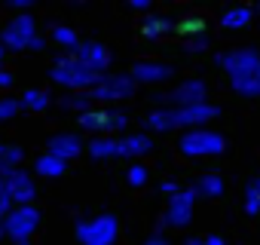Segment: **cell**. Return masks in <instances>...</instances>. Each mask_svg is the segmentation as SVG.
<instances>
[{
  "mask_svg": "<svg viewBox=\"0 0 260 245\" xmlns=\"http://www.w3.org/2000/svg\"><path fill=\"white\" fill-rule=\"evenodd\" d=\"M217 113L220 110L211 101H202V104H190V107H159L144 122L153 132H172V129H187L190 132V129H202Z\"/></svg>",
  "mask_w": 260,
  "mask_h": 245,
  "instance_id": "cell-1",
  "label": "cell"
},
{
  "mask_svg": "<svg viewBox=\"0 0 260 245\" xmlns=\"http://www.w3.org/2000/svg\"><path fill=\"white\" fill-rule=\"evenodd\" d=\"M49 77H52L58 86L71 89V92H89V89L98 83V77H101V74L89 71V68H86V65H80L74 55H58V58H55V65H52V71H49Z\"/></svg>",
  "mask_w": 260,
  "mask_h": 245,
  "instance_id": "cell-2",
  "label": "cell"
},
{
  "mask_svg": "<svg viewBox=\"0 0 260 245\" xmlns=\"http://www.w3.org/2000/svg\"><path fill=\"white\" fill-rule=\"evenodd\" d=\"M178 147H181L184 157H220V154L226 150V138H223L220 132L202 126V129L184 132L181 141H178Z\"/></svg>",
  "mask_w": 260,
  "mask_h": 245,
  "instance_id": "cell-3",
  "label": "cell"
},
{
  "mask_svg": "<svg viewBox=\"0 0 260 245\" xmlns=\"http://www.w3.org/2000/svg\"><path fill=\"white\" fill-rule=\"evenodd\" d=\"M119 236V221L113 215H98V218H83L77 221V239L80 245H113Z\"/></svg>",
  "mask_w": 260,
  "mask_h": 245,
  "instance_id": "cell-4",
  "label": "cell"
},
{
  "mask_svg": "<svg viewBox=\"0 0 260 245\" xmlns=\"http://www.w3.org/2000/svg\"><path fill=\"white\" fill-rule=\"evenodd\" d=\"M34 196H37V190H34V181L28 172H22V169L0 172V199L4 202H10L16 208V205H31Z\"/></svg>",
  "mask_w": 260,
  "mask_h": 245,
  "instance_id": "cell-5",
  "label": "cell"
},
{
  "mask_svg": "<svg viewBox=\"0 0 260 245\" xmlns=\"http://www.w3.org/2000/svg\"><path fill=\"white\" fill-rule=\"evenodd\" d=\"M37 227H40V211L34 205H16L4 215V236L16 242H28Z\"/></svg>",
  "mask_w": 260,
  "mask_h": 245,
  "instance_id": "cell-6",
  "label": "cell"
},
{
  "mask_svg": "<svg viewBox=\"0 0 260 245\" xmlns=\"http://www.w3.org/2000/svg\"><path fill=\"white\" fill-rule=\"evenodd\" d=\"M135 83L128 80V74H101L98 83L89 89L92 101H122V98H132Z\"/></svg>",
  "mask_w": 260,
  "mask_h": 245,
  "instance_id": "cell-7",
  "label": "cell"
},
{
  "mask_svg": "<svg viewBox=\"0 0 260 245\" xmlns=\"http://www.w3.org/2000/svg\"><path fill=\"white\" fill-rule=\"evenodd\" d=\"M128 126V116L122 110H86L80 113V129L86 132H98V135H110V132H122Z\"/></svg>",
  "mask_w": 260,
  "mask_h": 245,
  "instance_id": "cell-8",
  "label": "cell"
},
{
  "mask_svg": "<svg viewBox=\"0 0 260 245\" xmlns=\"http://www.w3.org/2000/svg\"><path fill=\"white\" fill-rule=\"evenodd\" d=\"M156 101H162L166 107H190V104H202V101H208V86H205V80H184V83H178L172 92H162V95H156Z\"/></svg>",
  "mask_w": 260,
  "mask_h": 245,
  "instance_id": "cell-9",
  "label": "cell"
},
{
  "mask_svg": "<svg viewBox=\"0 0 260 245\" xmlns=\"http://www.w3.org/2000/svg\"><path fill=\"white\" fill-rule=\"evenodd\" d=\"M34 37H37L34 16L31 13H19L4 31H0V46H4V49H28Z\"/></svg>",
  "mask_w": 260,
  "mask_h": 245,
  "instance_id": "cell-10",
  "label": "cell"
},
{
  "mask_svg": "<svg viewBox=\"0 0 260 245\" xmlns=\"http://www.w3.org/2000/svg\"><path fill=\"white\" fill-rule=\"evenodd\" d=\"M193 205H196V193L193 190H178L175 196H169L162 224L166 227H187L193 221Z\"/></svg>",
  "mask_w": 260,
  "mask_h": 245,
  "instance_id": "cell-11",
  "label": "cell"
},
{
  "mask_svg": "<svg viewBox=\"0 0 260 245\" xmlns=\"http://www.w3.org/2000/svg\"><path fill=\"white\" fill-rule=\"evenodd\" d=\"M172 74H175V68H172L169 62H159V58H141V62L132 65V71H128V80H132L135 86H138V83L153 86V83H166Z\"/></svg>",
  "mask_w": 260,
  "mask_h": 245,
  "instance_id": "cell-12",
  "label": "cell"
},
{
  "mask_svg": "<svg viewBox=\"0 0 260 245\" xmlns=\"http://www.w3.org/2000/svg\"><path fill=\"white\" fill-rule=\"evenodd\" d=\"M71 55H74L80 65H86L89 71H95V74H104V71L110 68V49H107L104 43H98V40H80Z\"/></svg>",
  "mask_w": 260,
  "mask_h": 245,
  "instance_id": "cell-13",
  "label": "cell"
},
{
  "mask_svg": "<svg viewBox=\"0 0 260 245\" xmlns=\"http://www.w3.org/2000/svg\"><path fill=\"white\" fill-rule=\"evenodd\" d=\"M214 62H217V68H223V71L230 74V80H233V77H242V74H248L251 68H257V65H260V55H257L254 49H245V46H242V49L220 52Z\"/></svg>",
  "mask_w": 260,
  "mask_h": 245,
  "instance_id": "cell-14",
  "label": "cell"
},
{
  "mask_svg": "<svg viewBox=\"0 0 260 245\" xmlns=\"http://www.w3.org/2000/svg\"><path fill=\"white\" fill-rule=\"evenodd\" d=\"M46 147H49L46 154H52V157H58V160H64V163L83 154V141H80V135H74V132H58V135H52Z\"/></svg>",
  "mask_w": 260,
  "mask_h": 245,
  "instance_id": "cell-15",
  "label": "cell"
},
{
  "mask_svg": "<svg viewBox=\"0 0 260 245\" xmlns=\"http://www.w3.org/2000/svg\"><path fill=\"white\" fill-rule=\"evenodd\" d=\"M153 150V141L147 132H135V135H122L116 138V157H125V160H135V157H144Z\"/></svg>",
  "mask_w": 260,
  "mask_h": 245,
  "instance_id": "cell-16",
  "label": "cell"
},
{
  "mask_svg": "<svg viewBox=\"0 0 260 245\" xmlns=\"http://www.w3.org/2000/svg\"><path fill=\"white\" fill-rule=\"evenodd\" d=\"M172 31H175V22H172L169 16H159V13H147L144 22H141V34H144L147 40H162V37H169Z\"/></svg>",
  "mask_w": 260,
  "mask_h": 245,
  "instance_id": "cell-17",
  "label": "cell"
},
{
  "mask_svg": "<svg viewBox=\"0 0 260 245\" xmlns=\"http://www.w3.org/2000/svg\"><path fill=\"white\" fill-rule=\"evenodd\" d=\"M223 190H226V184H223L220 172H205V175H199V181H196V187H193V193L202 196V199H217V196H223Z\"/></svg>",
  "mask_w": 260,
  "mask_h": 245,
  "instance_id": "cell-18",
  "label": "cell"
},
{
  "mask_svg": "<svg viewBox=\"0 0 260 245\" xmlns=\"http://www.w3.org/2000/svg\"><path fill=\"white\" fill-rule=\"evenodd\" d=\"M230 83H233V89H236L239 95H245V98H260V65L251 68V71L242 74V77H233Z\"/></svg>",
  "mask_w": 260,
  "mask_h": 245,
  "instance_id": "cell-19",
  "label": "cell"
},
{
  "mask_svg": "<svg viewBox=\"0 0 260 245\" xmlns=\"http://www.w3.org/2000/svg\"><path fill=\"white\" fill-rule=\"evenodd\" d=\"M64 169H68V163L58 160V157H52V154H40L34 160V172L43 175V178H58V175H64Z\"/></svg>",
  "mask_w": 260,
  "mask_h": 245,
  "instance_id": "cell-20",
  "label": "cell"
},
{
  "mask_svg": "<svg viewBox=\"0 0 260 245\" xmlns=\"http://www.w3.org/2000/svg\"><path fill=\"white\" fill-rule=\"evenodd\" d=\"M251 19H254V10H251V7H230V10L220 16V25L230 28V31H239V28H245Z\"/></svg>",
  "mask_w": 260,
  "mask_h": 245,
  "instance_id": "cell-21",
  "label": "cell"
},
{
  "mask_svg": "<svg viewBox=\"0 0 260 245\" xmlns=\"http://www.w3.org/2000/svg\"><path fill=\"white\" fill-rule=\"evenodd\" d=\"M86 150H89V157H95V160H113V157H116V138L98 135V138H92V141L86 144Z\"/></svg>",
  "mask_w": 260,
  "mask_h": 245,
  "instance_id": "cell-22",
  "label": "cell"
},
{
  "mask_svg": "<svg viewBox=\"0 0 260 245\" xmlns=\"http://www.w3.org/2000/svg\"><path fill=\"white\" fill-rule=\"evenodd\" d=\"M49 101H52V98H49V92H46V89H28V92L19 98V107H25V110H34V113H37V110H46V107H49Z\"/></svg>",
  "mask_w": 260,
  "mask_h": 245,
  "instance_id": "cell-23",
  "label": "cell"
},
{
  "mask_svg": "<svg viewBox=\"0 0 260 245\" xmlns=\"http://www.w3.org/2000/svg\"><path fill=\"white\" fill-rule=\"evenodd\" d=\"M25 160V150L16 147V144H0V172H10V169H19Z\"/></svg>",
  "mask_w": 260,
  "mask_h": 245,
  "instance_id": "cell-24",
  "label": "cell"
},
{
  "mask_svg": "<svg viewBox=\"0 0 260 245\" xmlns=\"http://www.w3.org/2000/svg\"><path fill=\"white\" fill-rule=\"evenodd\" d=\"M245 215L248 218H257L260 215V175L248 181L245 187Z\"/></svg>",
  "mask_w": 260,
  "mask_h": 245,
  "instance_id": "cell-25",
  "label": "cell"
},
{
  "mask_svg": "<svg viewBox=\"0 0 260 245\" xmlns=\"http://www.w3.org/2000/svg\"><path fill=\"white\" fill-rule=\"evenodd\" d=\"M175 31H181L184 37H199V34H205V19L202 16H184L181 22H175Z\"/></svg>",
  "mask_w": 260,
  "mask_h": 245,
  "instance_id": "cell-26",
  "label": "cell"
},
{
  "mask_svg": "<svg viewBox=\"0 0 260 245\" xmlns=\"http://www.w3.org/2000/svg\"><path fill=\"white\" fill-rule=\"evenodd\" d=\"M61 107H64V110L86 113V110H92V95H89V92H74V95L61 98Z\"/></svg>",
  "mask_w": 260,
  "mask_h": 245,
  "instance_id": "cell-27",
  "label": "cell"
},
{
  "mask_svg": "<svg viewBox=\"0 0 260 245\" xmlns=\"http://www.w3.org/2000/svg\"><path fill=\"white\" fill-rule=\"evenodd\" d=\"M52 40H55L58 46H64V49H77V43H80L77 31L68 28V25H55V28H52Z\"/></svg>",
  "mask_w": 260,
  "mask_h": 245,
  "instance_id": "cell-28",
  "label": "cell"
},
{
  "mask_svg": "<svg viewBox=\"0 0 260 245\" xmlns=\"http://www.w3.org/2000/svg\"><path fill=\"white\" fill-rule=\"evenodd\" d=\"M125 178H128V184H132V187H144L147 178H150V172L141 163H132V166H128V172H125Z\"/></svg>",
  "mask_w": 260,
  "mask_h": 245,
  "instance_id": "cell-29",
  "label": "cell"
},
{
  "mask_svg": "<svg viewBox=\"0 0 260 245\" xmlns=\"http://www.w3.org/2000/svg\"><path fill=\"white\" fill-rule=\"evenodd\" d=\"M19 110V98H0V122H10Z\"/></svg>",
  "mask_w": 260,
  "mask_h": 245,
  "instance_id": "cell-30",
  "label": "cell"
},
{
  "mask_svg": "<svg viewBox=\"0 0 260 245\" xmlns=\"http://www.w3.org/2000/svg\"><path fill=\"white\" fill-rule=\"evenodd\" d=\"M184 49H187V52H205V49H208V37H205V34H199V37H187Z\"/></svg>",
  "mask_w": 260,
  "mask_h": 245,
  "instance_id": "cell-31",
  "label": "cell"
},
{
  "mask_svg": "<svg viewBox=\"0 0 260 245\" xmlns=\"http://www.w3.org/2000/svg\"><path fill=\"white\" fill-rule=\"evenodd\" d=\"M187 245H226V239L223 236H202V239H187Z\"/></svg>",
  "mask_w": 260,
  "mask_h": 245,
  "instance_id": "cell-32",
  "label": "cell"
},
{
  "mask_svg": "<svg viewBox=\"0 0 260 245\" xmlns=\"http://www.w3.org/2000/svg\"><path fill=\"white\" fill-rule=\"evenodd\" d=\"M159 190H162V193H169V196H175V193L181 190V184H178V181H162V184H159Z\"/></svg>",
  "mask_w": 260,
  "mask_h": 245,
  "instance_id": "cell-33",
  "label": "cell"
},
{
  "mask_svg": "<svg viewBox=\"0 0 260 245\" xmlns=\"http://www.w3.org/2000/svg\"><path fill=\"white\" fill-rule=\"evenodd\" d=\"M144 245H169V239H166L162 233H153V236H147V239H144Z\"/></svg>",
  "mask_w": 260,
  "mask_h": 245,
  "instance_id": "cell-34",
  "label": "cell"
},
{
  "mask_svg": "<svg viewBox=\"0 0 260 245\" xmlns=\"http://www.w3.org/2000/svg\"><path fill=\"white\" fill-rule=\"evenodd\" d=\"M128 7H132V10H138V13H150V0H132Z\"/></svg>",
  "mask_w": 260,
  "mask_h": 245,
  "instance_id": "cell-35",
  "label": "cell"
},
{
  "mask_svg": "<svg viewBox=\"0 0 260 245\" xmlns=\"http://www.w3.org/2000/svg\"><path fill=\"white\" fill-rule=\"evenodd\" d=\"M7 86H13V74L0 68V89H7Z\"/></svg>",
  "mask_w": 260,
  "mask_h": 245,
  "instance_id": "cell-36",
  "label": "cell"
},
{
  "mask_svg": "<svg viewBox=\"0 0 260 245\" xmlns=\"http://www.w3.org/2000/svg\"><path fill=\"white\" fill-rule=\"evenodd\" d=\"M43 46H46V40H43V37H40V34H37V37H34V40H31V46H28V49H34V52H40V49H43Z\"/></svg>",
  "mask_w": 260,
  "mask_h": 245,
  "instance_id": "cell-37",
  "label": "cell"
},
{
  "mask_svg": "<svg viewBox=\"0 0 260 245\" xmlns=\"http://www.w3.org/2000/svg\"><path fill=\"white\" fill-rule=\"evenodd\" d=\"M10 7H16V10H22V13H25V10L31 7V0H10Z\"/></svg>",
  "mask_w": 260,
  "mask_h": 245,
  "instance_id": "cell-38",
  "label": "cell"
},
{
  "mask_svg": "<svg viewBox=\"0 0 260 245\" xmlns=\"http://www.w3.org/2000/svg\"><path fill=\"white\" fill-rule=\"evenodd\" d=\"M4 55H7V49H4V46H0V68H4Z\"/></svg>",
  "mask_w": 260,
  "mask_h": 245,
  "instance_id": "cell-39",
  "label": "cell"
},
{
  "mask_svg": "<svg viewBox=\"0 0 260 245\" xmlns=\"http://www.w3.org/2000/svg\"><path fill=\"white\" fill-rule=\"evenodd\" d=\"M0 239H4V215H0Z\"/></svg>",
  "mask_w": 260,
  "mask_h": 245,
  "instance_id": "cell-40",
  "label": "cell"
},
{
  "mask_svg": "<svg viewBox=\"0 0 260 245\" xmlns=\"http://www.w3.org/2000/svg\"><path fill=\"white\" fill-rule=\"evenodd\" d=\"M19 245H31V242H19Z\"/></svg>",
  "mask_w": 260,
  "mask_h": 245,
  "instance_id": "cell-41",
  "label": "cell"
}]
</instances>
